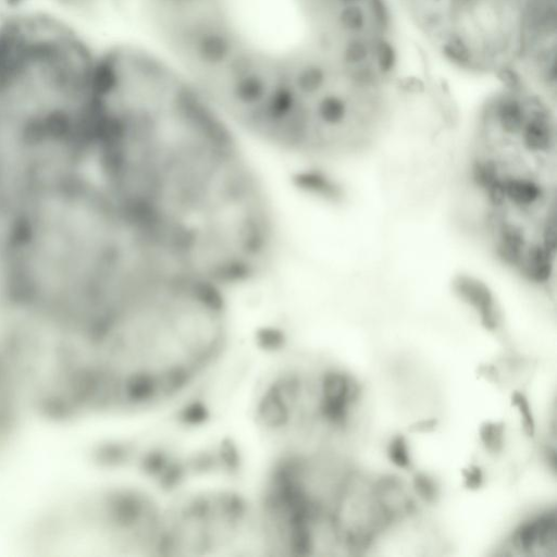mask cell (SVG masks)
Instances as JSON below:
<instances>
[{
	"mask_svg": "<svg viewBox=\"0 0 557 557\" xmlns=\"http://www.w3.org/2000/svg\"><path fill=\"white\" fill-rule=\"evenodd\" d=\"M115 200L175 268L225 290L262 274L276 228L265 190L221 113L170 70L114 96Z\"/></svg>",
	"mask_w": 557,
	"mask_h": 557,
	"instance_id": "cell-1",
	"label": "cell"
},
{
	"mask_svg": "<svg viewBox=\"0 0 557 557\" xmlns=\"http://www.w3.org/2000/svg\"><path fill=\"white\" fill-rule=\"evenodd\" d=\"M224 290L161 264L109 310L97 333L108 397L145 403L191 383L223 350L228 318Z\"/></svg>",
	"mask_w": 557,
	"mask_h": 557,
	"instance_id": "cell-2",
	"label": "cell"
},
{
	"mask_svg": "<svg viewBox=\"0 0 557 557\" xmlns=\"http://www.w3.org/2000/svg\"><path fill=\"white\" fill-rule=\"evenodd\" d=\"M483 103L472 174L486 207L492 242L535 282L550 274L556 247L557 148L552 99L518 79Z\"/></svg>",
	"mask_w": 557,
	"mask_h": 557,
	"instance_id": "cell-3",
	"label": "cell"
},
{
	"mask_svg": "<svg viewBox=\"0 0 557 557\" xmlns=\"http://www.w3.org/2000/svg\"><path fill=\"white\" fill-rule=\"evenodd\" d=\"M557 515L543 510L521 521L500 547L503 555H556Z\"/></svg>",
	"mask_w": 557,
	"mask_h": 557,
	"instance_id": "cell-4",
	"label": "cell"
},
{
	"mask_svg": "<svg viewBox=\"0 0 557 557\" xmlns=\"http://www.w3.org/2000/svg\"><path fill=\"white\" fill-rule=\"evenodd\" d=\"M457 292L480 315L482 324L491 331L499 326V313L495 301L487 288L471 278H460L457 282Z\"/></svg>",
	"mask_w": 557,
	"mask_h": 557,
	"instance_id": "cell-5",
	"label": "cell"
},
{
	"mask_svg": "<svg viewBox=\"0 0 557 557\" xmlns=\"http://www.w3.org/2000/svg\"><path fill=\"white\" fill-rule=\"evenodd\" d=\"M507 426L503 421L488 420L479 426V441L486 453L500 454L506 445Z\"/></svg>",
	"mask_w": 557,
	"mask_h": 557,
	"instance_id": "cell-6",
	"label": "cell"
},
{
	"mask_svg": "<svg viewBox=\"0 0 557 557\" xmlns=\"http://www.w3.org/2000/svg\"><path fill=\"white\" fill-rule=\"evenodd\" d=\"M386 456L397 469L411 471L413 469L410 445L403 434L393 435L386 444Z\"/></svg>",
	"mask_w": 557,
	"mask_h": 557,
	"instance_id": "cell-7",
	"label": "cell"
},
{
	"mask_svg": "<svg viewBox=\"0 0 557 557\" xmlns=\"http://www.w3.org/2000/svg\"><path fill=\"white\" fill-rule=\"evenodd\" d=\"M510 404L516 408L523 433L528 437L534 438L537 431L536 420L531 403L525 393L520 389L512 391L510 395Z\"/></svg>",
	"mask_w": 557,
	"mask_h": 557,
	"instance_id": "cell-8",
	"label": "cell"
},
{
	"mask_svg": "<svg viewBox=\"0 0 557 557\" xmlns=\"http://www.w3.org/2000/svg\"><path fill=\"white\" fill-rule=\"evenodd\" d=\"M409 485L416 499L425 504L435 503L440 496L438 482L425 472H416Z\"/></svg>",
	"mask_w": 557,
	"mask_h": 557,
	"instance_id": "cell-9",
	"label": "cell"
},
{
	"mask_svg": "<svg viewBox=\"0 0 557 557\" xmlns=\"http://www.w3.org/2000/svg\"><path fill=\"white\" fill-rule=\"evenodd\" d=\"M462 484L470 491H476L484 485L485 473L481 466L471 463L461 471Z\"/></svg>",
	"mask_w": 557,
	"mask_h": 557,
	"instance_id": "cell-10",
	"label": "cell"
},
{
	"mask_svg": "<svg viewBox=\"0 0 557 557\" xmlns=\"http://www.w3.org/2000/svg\"><path fill=\"white\" fill-rule=\"evenodd\" d=\"M437 425L435 419L420 420L410 426V431L414 433H425L434 430Z\"/></svg>",
	"mask_w": 557,
	"mask_h": 557,
	"instance_id": "cell-11",
	"label": "cell"
}]
</instances>
